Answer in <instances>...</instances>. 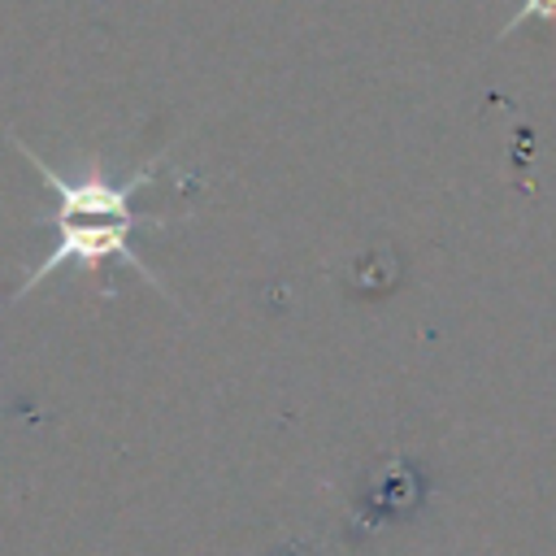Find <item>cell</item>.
Returning a JSON list of instances; mask_svg holds the SVG:
<instances>
[{
	"label": "cell",
	"mask_w": 556,
	"mask_h": 556,
	"mask_svg": "<svg viewBox=\"0 0 556 556\" xmlns=\"http://www.w3.org/2000/svg\"><path fill=\"white\" fill-rule=\"evenodd\" d=\"M9 143L35 165V174L43 178V187L52 191V213H39V226H52V248L43 252V261L30 269V278L13 291V295H30L39 282H48L61 265H100L109 256L126 261L130 269H139V278L156 291H165V282L156 278V269L130 248V235L139 226H165V217H139L135 213V191H143L156 169H161V156L139 165L135 174L126 178H109L100 165H87L78 178H65L61 169H52L39 152H30L17 135H9Z\"/></svg>",
	"instance_id": "1"
},
{
	"label": "cell",
	"mask_w": 556,
	"mask_h": 556,
	"mask_svg": "<svg viewBox=\"0 0 556 556\" xmlns=\"http://www.w3.org/2000/svg\"><path fill=\"white\" fill-rule=\"evenodd\" d=\"M530 17H556V0H521V9L504 22V30L500 35H513L521 22H530Z\"/></svg>",
	"instance_id": "2"
}]
</instances>
